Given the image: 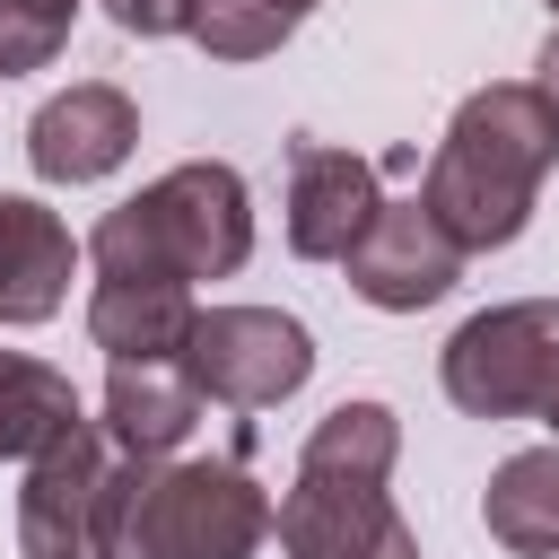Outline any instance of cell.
Segmentation results:
<instances>
[{
	"instance_id": "cell-1",
	"label": "cell",
	"mask_w": 559,
	"mask_h": 559,
	"mask_svg": "<svg viewBox=\"0 0 559 559\" xmlns=\"http://www.w3.org/2000/svg\"><path fill=\"white\" fill-rule=\"evenodd\" d=\"M550 166H559V105L533 79H498L454 105L445 140L419 166V201L445 218L463 253H507L533 227Z\"/></svg>"
},
{
	"instance_id": "cell-2",
	"label": "cell",
	"mask_w": 559,
	"mask_h": 559,
	"mask_svg": "<svg viewBox=\"0 0 559 559\" xmlns=\"http://www.w3.org/2000/svg\"><path fill=\"white\" fill-rule=\"evenodd\" d=\"M253 253V192L227 157H183L87 227L96 280H236Z\"/></svg>"
},
{
	"instance_id": "cell-3",
	"label": "cell",
	"mask_w": 559,
	"mask_h": 559,
	"mask_svg": "<svg viewBox=\"0 0 559 559\" xmlns=\"http://www.w3.org/2000/svg\"><path fill=\"white\" fill-rule=\"evenodd\" d=\"M262 542H271V489L236 454L122 463L105 559H253Z\"/></svg>"
},
{
	"instance_id": "cell-4",
	"label": "cell",
	"mask_w": 559,
	"mask_h": 559,
	"mask_svg": "<svg viewBox=\"0 0 559 559\" xmlns=\"http://www.w3.org/2000/svg\"><path fill=\"white\" fill-rule=\"evenodd\" d=\"M550 367H559V297L480 306L437 349V384L463 419H542Z\"/></svg>"
},
{
	"instance_id": "cell-5",
	"label": "cell",
	"mask_w": 559,
	"mask_h": 559,
	"mask_svg": "<svg viewBox=\"0 0 559 559\" xmlns=\"http://www.w3.org/2000/svg\"><path fill=\"white\" fill-rule=\"evenodd\" d=\"M122 463L131 454L105 437V419H79L70 437H52L17 480V559H105Z\"/></svg>"
},
{
	"instance_id": "cell-6",
	"label": "cell",
	"mask_w": 559,
	"mask_h": 559,
	"mask_svg": "<svg viewBox=\"0 0 559 559\" xmlns=\"http://www.w3.org/2000/svg\"><path fill=\"white\" fill-rule=\"evenodd\" d=\"M183 367L210 402L227 411H271L288 393H306L314 376V332L280 306H201L192 341H183Z\"/></svg>"
},
{
	"instance_id": "cell-7",
	"label": "cell",
	"mask_w": 559,
	"mask_h": 559,
	"mask_svg": "<svg viewBox=\"0 0 559 559\" xmlns=\"http://www.w3.org/2000/svg\"><path fill=\"white\" fill-rule=\"evenodd\" d=\"M463 245L445 236V218L411 192V201H384L376 218H367V236L341 253V280H349V297H367L376 314H419V306H437V297H454V280H463Z\"/></svg>"
},
{
	"instance_id": "cell-8",
	"label": "cell",
	"mask_w": 559,
	"mask_h": 559,
	"mask_svg": "<svg viewBox=\"0 0 559 559\" xmlns=\"http://www.w3.org/2000/svg\"><path fill=\"white\" fill-rule=\"evenodd\" d=\"M271 533L288 559H419V533L402 524L384 480H323L297 472L271 507Z\"/></svg>"
},
{
	"instance_id": "cell-9",
	"label": "cell",
	"mask_w": 559,
	"mask_h": 559,
	"mask_svg": "<svg viewBox=\"0 0 559 559\" xmlns=\"http://www.w3.org/2000/svg\"><path fill=\"white\" fill-rule=\"evenodd\" d=\"M131 148H140V105L114 79H70L26 122V166L44 183H105V175H122Z\"/></svg>"
},
{
	"instance_id": "cell-10",
	"label": "cell",
	"mask_w": 559,
	"mask_h": 559,
	"mask_svg": "<svg viewBox=\"0 0 559 559\" xmlns=\"http://www.w3.org/2000/svg\"><path fill=\"white\" fill-rule=\"evenodd\" d=\"M376 210H384V192H376V166L358 148L288 140V210H280V227H288L297 262H341L367 236Z\"/></svg>"
},
{
	"instance_id": "cell-11",
	"label": "cell",
	"mask_w": 559,
	"mask_h": 559,
	"mask_svg": "<svg viewBox=\"0 0 559 559\" xmlns=\"http://www.w3.org/2000/svg\"><path fill=\"white\" fill-rule=\"evenodd\" d=\"M79 253L87 245L61 227V210H44L35 192H0V323H52L70 306Z\"/></svg>"
},
{
	"instance_id": "cell-12",
	"label": "cell",
	"mask_w": 559,
	"mask_h": 559,
	"mask_svg": "<svg viewBox=\"0 0 559 559\" xmlns=\"http://www.w3.org/2000/svg\"><path fill=\"white\" fill-rule=\"evenodd\" d=\"M201 384H192V367L183 358H122L114 376H105V437L122 445V454H140V463H157V454H183V437L201 428Z\"/></svg>"
},
{
	"instance_id": "cell-13",
	"label": "cell",
	"mask_w": 559,
	"mask_h": 559,
	"mask_svg": "<svg viewBox=\"0 0 559 559\" xmlns=\"http://www.w3.org/2000/svg\"><path fill=\"white\" fill-rule=\"evenodd\" d=\"M201 306L183 280H96L87 288V341L105 349V367L122 358H183Z\"/></svg>"
},
{
	"instance_id": "cell-14",
	"label": "cell",
	"mask_w": 559,
	"mask_h": 559,
	"mask_svg": "<svg viewBox=\"0 0 559 559\" xmlns=\"http://www.w3.org/2000/svg\"><path fill=\"white\" fill-rule=\"evenodd\" d=\"M480 524L507 559H559V437L524 445L489 472L480 489Z\"/></svg>"
},
{
	"instance_id": "cell-15",
	"label": "cell",
	"mask_w": 559,
	"mask_h": 559,
	"mask_svg": "<svg viewBox=\"0 0 559 559\" xmlns=\"http://www.w3.org/2000/svg\"><path fill=\"white\" fill-rule=\"evenodd\" d=\"M87 411H79V384L35 358V349H0V463H35L52 437H70Z\"/></svg>"
},
{
	"instance_id": "cell-16",
	"label": "cell",
	"mask_w": 559,
	"mask_h": 559,
	"mask_svg": "<svg viewBox=\"0 0 559 559\" xmlns=\"http://www.w3.org/2000/svg\"><path fill=\"white\" fill-rule=\"evenodd\" d=\"M393 463H402L393 402H332L297 445V472H323V480H393Z\"/></svg>"
},
{
	"instance_id": "cell-17",
	"label": "cell",
	"mask_w": 559,
	"mask_h": 559,
	"mask_svg": "<svg viewBox=\"0 0 559 559\" xmlns=\"http://www.w3.org/2000/svg\"><path fill=\"white\" fill-rule=\"evenodd\" d=\"M297 26L271 9V0H201V17H192V44L210 52V61H262V52H280Z\"/></svg>"
},
{
	"instance_id": "cell-18",
	"label": "cell",
	"mask_w": 559,
	"mask_h": 559,
	"mask_svg": "<svg viewBox=\"0 0 559 559\" xmlns=\"http://www.w3.org/2000/svg\"><path fill=\"white\" fill-rule=\"evenodd\" d=\"M61 44H70V26H52V17H35V9H9V0H0V79L52 70V61H61Z\"/></svg>"
},
{
	"instance_id": "cell-19",
	"label": "cell",
	"mask_w": 559,
	"mask_h": 559,
	"mask_svg": "<svg viewBox=\"0 0 559 559\" xmlns=\"http://www.w3.org/2000/svg\"><path fill=\"white\" fill-rule=\"evenodd\" d=\"M105 17L122 35H140V44H166V35H192L201 0H105Z\"/></svg>"
},
{
	"instance_id": "cell-20",
	"label": "cell",
	"mask_w": 559,
	"mask_h": 559,
	"mask_svg": "<svg viewBox=\"0 0 559 559\" xmlns=\"http://www.w3.org/2000/svg\"><path fill=\"white\" fill-rule=\"evenodd\" d=\"M533 87L559 105V17H550V44H542V61H533Z\"/></svg>"
},
{
	"instance_id": "cell-21",
	"label": "cell",
	"mask_w": 559,
	"mask_h": 559,
	"mask_svg": "<svg viewBox=\"0 0 559 559\" xmlns=\"http://www.w3.org/2000/svg\"><path fill=\"white\" fill-rule=\"evenodd\" d=\"M9 9H35V17H52V26H70V17H79V0H9Z\"/></svg>"
},
{
	"instance_id": "cell-22",
	"label": "cell",
	"mask_w": 559,
	"mask_h": 559,
	"mask_svg": "<svg viewBox=\"0 0 559 559\" xmlns=\"http://www.w3.org/2000/svg\"><path fill=\"white\" fill-rule=\"evenodd\" d=\"M271 9H280V17H288V26H306V17H314V9H323V0H271Z\"/></svg>"
},
{
	"instance_id": "cell-23",
	"label": "cell",
	"mask_w": 559,
	"mask_h": 559,
	"mask_svg": "<svg viewBox=\"0 0 559 559\" xmlns=\"http://www.w3.org/2000/svg\"><path fill=\"white\" fill-rule=\"evenodd\" d=\"M542 428L559 437V367H550V393H542Z\"/></svg>"
},
{
	"instance_id": "cell-24",
	"label": "cell",
	"mask_w": 559,
	"mask_h": 559,
	"mask_svg": "<svg viewBox=\"0 0 559 559\" xmlns=\"http://www.w3.org/2000/svg\"><path fill=\"white\" fill-rule=\"evenodd\" d=\"M542 9H550V17H559V0H542Z\"/></svg>"
}]
</instances>
